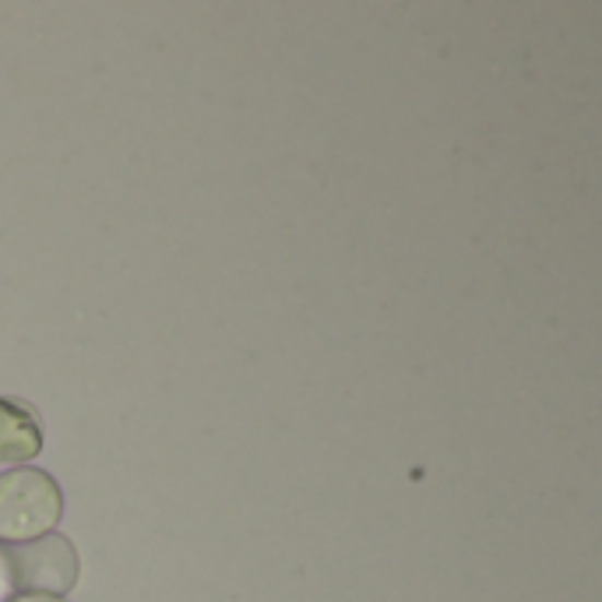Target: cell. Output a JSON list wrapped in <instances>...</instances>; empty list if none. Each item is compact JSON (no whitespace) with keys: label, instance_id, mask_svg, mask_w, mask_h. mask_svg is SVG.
Returning <instances> with one entry per match:
<instances>
[]
</instances>
